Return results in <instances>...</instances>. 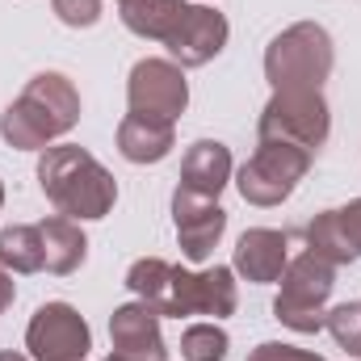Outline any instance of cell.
<instances>
[{
    "mask_svg": "<svg viewBox=\"0 0 361 361\" xmlns=\"http://www.w3.org/2000/svg\"><path fill=\"white\" fill-rule=\"evenodd\" d=\"M126 286L139 294V302L156 307L160 315H231L235 311V281L231 269L214 265L206 273H185L160 257H143L126 273Z\"/></svg>",
    "mask_w": 361,
    "mask_h": 361,
    "instance_id": "cell-1",
    "label": "cell"
},
{
    "mask_svg": "<svg viewBox=\"0 0 361 361\" xmlns=\"http://www.w3.org/2000/svg\"><path fill=\"white\" fill-rule=\"evenodd\" d=\"M38 185H42V193L55 202V210L63 219H105L114 197H118L114 177L76 143L42 147Z\"/></svg>",
    "mask_w": 361,
    "mask_h": 361,
    "instance_id": "cell-2",
    "label": "cell"
},
{
    "mask_svg": "<svg viewBox=\"0 0 361 361\" xmlns=\"http://www.w3.org/2000/svg\"><path fill=\"white\" fill-rule=\"evenodd\" d=\"M76 122H80V92L72 89L68 76L42 72V76H34L25 85V92L4 109L0 135L13 147H21V152H38L51 139L68 135Z\"/></svg>",
    "mask_w": 361,
    "mask_h": 361,
    "instance_id": "cell-3",
    "label": "cell"
},
{
    "mask_svg": "<svg viewBox=\"0 0 361 361\" xmlns=\"http://www.w3.org/2000/svg\"><path fill=\"white\" fill-rule=\"evenodd\" d=\"M332 72V38L315 21H298L286 34H277L265 51V76L273 92L319 89Z\"/></svg>",
    "mask_w": 361,
    "mask_h": 361,
    "instance_id": "cell-4",
    "label": "cell"
},
{
    "mask_svg": "<svg viewBox=\"0 0 361 361\" xmlns=\"http://www.w3.org/2000/svg\"><path fill=\"white\" fill-rule=\"evenodd\" d=\"M332 277H336V265H328L324 257H315L307 248L302 257H294L286 265V273H281V294L273 302V315L286 328H294V332H319L324 319H328L324 302H328V294L336 286Z\"/></svg>",
    "mask_w": 361,
    "mask_h": 361,
    "instance_id": "cell-5",
    "label": "cell"
},
{
    "mask_svg": "<svg viewBox=\"0 0 361 361\" xmlns=\"http://www.w3.org/2000/svg\"><path fill=\"white\" fill-rule=\"evenodd\" d=\"M328 105L319 89H294V92H273V101L261 114V143H294L302 152H319L328 139Z\"/></svg>",
    "mask_w": 361,
    "mask_h": 361,
    "instance_id": "cell-6",
    "label": "cell"
},
{
    "mask_svg": "<svg viewBox=\"0 0 361 361\" xmlns=\"http://www.w3.org/2000/svg\"><path fill=\"white\" fill-rule=\"evenodd\" d=\"M311 169V152L294 147V143H261L252 152V160L240 169V193L252 206H277L294 193V185L307 177Z\"/></svg>",
    "mask_w": 361,
    "mask_h": 361,
    "instance_id": "cell-7",
    "label": "cell"
},
{
    "mask_svg": "<svg viewBox=\"0 0 361 361\" xmlns=\"http://www.w3.org/2000/svg\"><path fill=\"white\" fill-rule=\"evenodd\" d=\"M89 341V324L68 302L38 307L30 328H25V349L34 353V361H85Z\"/></svg>",
    "mask_w": 361,
    "mask_h": 361,
    "instance_id": "cell-8",
    "label": "cell"
},
{
    "mask_svg": "<svg viewBox=\"0 0 361 361\" xmlns=\"http://www.w3.org/2000/svg\"><path fill=\"white\" fill-rule=\"evenodd\" d=\"M126 97H130V114L177 122L189 105V85H185V76L173 59H139L130 68Z\"/></svg>",
    "mask_w": 361,
    "mask_h": 361,
    "instance_id": "cell-9",
    "label": "cell"
},
{
    "mask_svg": "<svg viewBox=\"0 0 361 361\" xmlns=\"http://www.w3.org/2000/svg\"><path fill=\"white\" fill-rule=\"evenodd\" d=\"M173 223H177L180 252H185L189 261H206V257L214 252L219 235L227 231V210H223L214 197L177 189V193H173Z\"/></svg>",
    "mask_w": 361,
    "mask_h": 361,
    "instance_id": "cell-10",
    "label": "cell"
},
{
    "mask_svg": "<svg viewBox=\"0 0 361 361\" xmlns=\"http://www.w3.org/2000/svg\"><path fill=\"white\" fill-rule=\"evenodd\" d=\"M114 361H169L164 336H160V311L147 302H126L109 319Z\"/></svg>",
    "mask_w": 361,
    "mask_h": 361,
    "instance_id": "cell-11",
    "label": "cell"
},
{
    "mask_svg": "<svg viewBox=\"0 0 361 361\" xmlns=\"http://www.w3.org/2000/svg\"><path fill=\"white\" fill-rule=\"evenodd\" d=\"M307 244L315 257H324L328 265H349L361 257V197L341 206V210H324L311 219L307 227Z\"/></svg>",
    "mask_w": 361,
    "mask_h": 361,
    "instance_id": "cell-12",
    "label": "cell"
},
{
    "mask_svg": "<svg viewBox=\"0 0 361 361\" xmlns=\"http://www.w3.org/2000/svg\"><path fill=\"white\" fill-rule=\"evenodd\" d=\"M223 47H227V17L214 13V8H206V4H193L189 21L180 25V34L169 42V51H173V59H177L180 68H202Z\"/></svg>",
    "mask_w": 361,
    "mask_h": 361,
    "instance_id": "cell-13",
    "label": "cell"
},
{
    "mask_svg": "<svg viewBox=\"0 0 361 361\" xmlns=\"http://www.w3.org/2000/svg\"><path fill=\"white\" fill-rule=\"evenodd\" d=\"M290 265V244L281 231L269 227H252L240 235L235 244V269L244 273L248 281H277Z\"/></svg>",
    "mask_w": 361,
    "mask_h": 361,
    "instance_id": "cell-14",
    "label": "cell"
},
{
    "mask_svg": "<svg viewBox=\"0 0 361 361\" xmlns=\"http://www.w3.org/2000/svg\"><path fill=\"white\" fill-rule=\"evenodd\" d=\"M193 4L185 0H126L122 4V21L126 30H135L139 38H152V42H173L180 34V25L189 21Z\"/></svg>",
    "mask_w": 361,
    "mask_h": 361,
    "instance_id": "cell-15",
    "label": "cell"
},
{
    "mask_svg": "<svg viewBox=\"0 0 361 361\" xmlns=\"http://www.w3.org/2000/svg\"><path fill=\"white\" fill-rule=\"evenodd\" d=\"M227 177H231V152L214 139H197L180 160V189H189V193L219 197Z\"/></svg>",
    "mask_w": 361,
    "mask_h": 361,
    "instance_id": "cell-16",
    "label": "cell"
},
{
    "mask_svg": "<svg viewBox=\"0 0 361 361\" xmlns=\"http://www.w3.org/2000/svg\"><path fill=\"white\" fill-rule=\"evenodd\" d=\"M118 152L130 164H156L173 152V122L147 118V114H126L118 126Z\"/></svg>",
    "mask_w": 361,
    "mask_h": 361,
    "instance_id": "cell-17",
    "label": "cell"
},
{
    "mask_svg": "<svg viewBox=\"0 0 361 361\" xmlns=\"http://www.w3.org/2000/svg\"><path fill=\"white\" fill-rule=\"evenodd\" d=\"M38 235H42V269H51V273H72L80 261H85V248H89V240H85V231H80L72 219L55 214V219L38 223Z\"/></svg>",
    "mask_w": 361,
    "mask_h": 361,
    "instance_id": "cell-18",
    "label": "cell"
},
{
    "mask_svg": "<svg viewBox=\"0 0 361 361\" xmlns=\"http://www.w3.org/2000/svg\"><path fill=\"white\" fill-rule=\"evenodd\" d=\"M0 265L13 273H38L42 269V235L38 227H4L0 231Z\"/></svg>",
    "mask_w": 361,
    "mask_h": 361,
    "instance_id": "cell-19",
    "label": "cell"
},
{
    "mask_svg": "<svg viewBox=\"0 0 361 361\" xmlns=\"http://www.w3.org/2000/svg\"><path fill=\"white\" fill-rule=\"evenodd\" d=\"M180 357L185 361H223L227 357V332L214 324H193L180 332Z\"/></svg>",
    "mask_w": 361,
    "mask_h": 361,
    "instance_id": "cell-20",
    "label": "cell"
},
{
    "mask_svg": "<svg viewBox=\"0 0 361 361\" xmlns=\"http://www.w3.org/2000/svg\"><path fill=\"white\" fill-rule=\"evenodd\" d=\"M328 332L336 336L341 349H349L353 357H361V302H341L336 311H328Z\"/></svg>",
    "mask_w": 361,
    "mask_h": 361,
    "instance_id": "cell-21",
    "label": "cell"
},
{
    "mask_svg": "<svg viewBox=\"0 0 361 361\" xmlns=\"http://www.w3.org/2000/svg\"><path fill=\"white\" fill-rule=\"evenodd\" d=\"M51 8L72 30H89V25L101 21V0H51Z\"/></svg>",
    "mask_w": 361,
    "mask_h": 361,
    "instance_id": "cell-22",
    "label": "cell"
},
{
    "mask_svg": "<svg viewBox=\"0 0 361 361\" xmlns=\"http://www.w3.org/2000/svg\"><path fill=\"white\" fill-rule=\"evenodd\" d=\"M248 361H324V357H315V353H302V349H290V345H261L257 353Z\"/></svg>",
    "mask_w": 361,
    "mask_h": 361,
    "instance_id": "cell-23",
    "label": "cell"
},
{
    "mask_svg": "<svg viewBox=\"0 0 361 361\" xmlns=\"http://www.w3.org/2000/svg\"><path fill=\"white\" fill-rule=\"evenodd\" d=\"M13 294H17V286H13V273L0 265V311H8V307H13Z\"/></svg>",
    "mask_w": 361,
    "mask_h": 361,
    "instance_id": "cell-24",
    "label": "cell"
},
{
    "mask_svg": "<svg viewBox=\"0 0 361 361\" xmlns=\"http://www.w3.org/2000/svg\"><path fill=\"white\" fill-rule=\"evenodd\" d=\"M0 361H25L21 353H0Z\"/></svg>",
    "mask_w": 361,
    "mask_h": 361,
    "instance_id": "cell-25",
    "label": "cell"
},
{
    "mask_svg": "<svg viewBox=\"0 0 361 361\" xmlns=\"http://www.w3.org/2000/svg\"><path fill=\"white\" fill-rule=\"evenodd\" d=\"M0 202H4V189H0Z\"/></svg>",
    "mask_w": 361,
    "mask_h": 361,
    "instance_id": "cell-26",
    "label": "cell"
},
{
    "mask_svg": "<svg viewBox=\"0 0 361 361\" xmlns=\"http://www.w3.org/2000/svg\"><path fill=\"white\" fill-rule=\"evenodd\" d=\"M118 4H126V0H118Z\"/></svg>",
    "mask_w": 361,
    "mask_h": 361,
    "instance_id": "cell-27",
    "label": "cell"
},
{
    "mask_svg": "<svg viewBox=\"0 0 361 361\" xmlns=\"http://www.w3.org/2000/svg\"><path fill=\"white\" fill-rule=\"evenodd\" d=\"M109 361H114V357H109Z\"/></svg>",
    "mask_w": 361,
    "mask_h": 361,
    "instance_id": "cell-28",
    "label": "cell"
}]
</instances>
